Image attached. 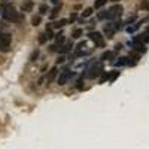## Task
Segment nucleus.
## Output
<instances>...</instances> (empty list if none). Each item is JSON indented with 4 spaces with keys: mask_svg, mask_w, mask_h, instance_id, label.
Returning a JSON list of instances; mask_svg holds the SVG:
<instances>
[{
    "mask_svg": "<svg viewBox=\"0 0 149 149\" xmlns=\"http://www.w3.org/2000/svg\"><path fill=\"white\" fill-rule=\"evenodd\" d=\"M2 15L6 21H12V22H19L21 21V15L19 12H17V9L12 5H5L2 9Z\"/></svg>",
    "mask_w": 149,
    "mask_h": 149,
    "instance_id": "obj_1",
    "label": "nucleus"
},
{
    "mask_svg": "<svg viewBox=\"0 0 149 149\" xmlns=\"http://www.w3.org/2000/svg\"><path fill=\"white\" fill-rule=\"evenodd\" d=\"M10 42H12V36L9 33L0 31V51L8 52L9 48H10Z\"/></svg>",
    "mask_w": 149,
    "mask_h": 149,
    "instance_id": "obj_2",
    "label": "nucleus"
},
{
    "mask_svg": "<svg viewBox=\"0 0 149 149\" xmlns=\"http://www.w3.org/2000/svg\"><path fill=\"white\" fill-rule=\"evenodd\" d=\"M122 6L121 5H113V6H110L107 9V17L106 19H115V18H119L121 14H122Z\"/></svg>",
    "mask_w": 149,
    "mask_h": 149,
    "instance_id": "obj_3",
    "label": "nucleus"
},
{
    "mask_svg": "<svg viewBox=\"0 0 149 149\" xmlns=\"http://www.w3.org/2000/svg\"><path fill=\"white\" fill-rule=\"evenodd\" d=\"M88 37H90V40H93L97 46H100V48L104 46V39H103L102 33H98V31H91V33L88 34Z\"/></svg>",
    "mask_w": 149,
    "mask_h": 149,
    "instance_id": "obj_4",
    "label": "nucleus"
},
{
    "mask_svg": "<svg viewBox=\"0 0 149 149\" xmlns=\"http://www.w3.org/2000/svg\"><path fill=\"white\" fill-rule=\"evenodd\" d=\"M70 78H72V72L69 69H64L63 72H60V76H58L57 82H58V85H66Z\"/></svg>",
    "mask_w": 149,
    "mask_h": 149,
    "instance_id": "obj_5",
    "label": "nucleus"
},
{
    "mask_svg": "<svg viewBox=\"0 0 149 149\" xmlns=\"http://www.w3.org/2000/svg\"><path fill=\"white\" fill-rule=\"evenodd\" d=\"M100 72H102V66H100V64H97V66H93V67L90 69V73H88V78H91V79L97 78L98 74H100Z\"/></svg>",
    "mask_w": 149,
    "mask_h": 149,
    "instance_id": "obj_6",
    "label": "nucleus"
},
{
    "mask_svg": "<svg viewBox=\"0 0 149 149\" xmlns=\"http://www.w3.org/2000/svg\"><path fill=\"white\" fill-rule=\"evenodd\" d=\"M33 6H34L33 0H26V2L21 5V10H22V12H31Z\"/></svg>",
    "mask_w": 149,
    "mask_h": 149,
    "instance_id": "obj_7",
    "label": "nucleus"
},
{
    "mask_svg": "<svg viewBox=\"0 0 149 149\" xmlns=\"http://www.w3.org/2000/svg\"><path fill=\"white\" fill-rule=\"evenodd\" d=\"M115 24H106V26H104V33L107 34V37H113V33H115Z\"/></svg>",
    "mask_w": 149,
    "mask_h": 149,
    "instance_id": "obj_8",
    "label": "nucleus"
},
{
    "mask_svg": "<svg viewBox=\"0 0 149 149\" xmlns=\"http://www.w3.org/2000/svg\"><path fill=\"white\" fill-rule=\"evenodd\" d=\"M55 76H57V67H52L51 70H49L48 76H46V84H48V85L52 84V81L55 79Z\"/></svg>",
    "mask_w": 149,
    "mask_h": 149,
    "instance_id": "obj_9",
    "label": "nucleus"
},
{
    "mask_svg": "<svg viewBox=\"0 0 149 149\" xmlns=\"http://www.w3.org/2000/svg\"><path fill=\"white\" fill-rule=\"evenodd\" d=\"M128 58V66H136V64H137L139 63V55L137 54H130V57H127Z\"/></svg>",
    "mask_w": 149,
    "mask_h": 149,
    "instance_id": "obj_10",
    "label": "nucleus"
},
{
    "mask_svg": "<svg viewBox=\"0 0 149 149\" xmlns=\"http://www.w3.org/2000/svg\"><path fill=\"white\" fill-rule=\"evenodd\" d=\"M72 48H73L72 42H67V43H64L63 46H61V49H60V52H61V54H66V52H69V51H70Z\"/></svg>",
    "mask_w": 149,
    "mask_h": 149,
    "instance_id": "obj_11",
    "label": "nucleus"
},
{
    "mask_svg": "<svg viewBox=\"0 0 149 149\" xmlns=\"http://www.w3.org/2000/svg\"><path fill=\"white\" fill-rule=\"evenodd\" d=\"M67 22H69L67 19H58V21H55V22L52 24V27H54V29H60V27H64Z\"/></svg>",
    "mask_w": 149,
    "mask_h": 149,
    "instance_id": "obj_12",
    "label": "nucleus"
},
{
    "mask_svg": "<svg viewBox=\"0 0 149 149\" xmlns=\"http://www.w3.org/2000/svg\"><path fill=\"white\" fill-rule=\"evenodd\" d=\"M55 43H57V45H60V46L64 43V34H63V33L55 34Z\"/></svg>",
    "mask_w": 149,
    "mask_h": 149,
    "instance_id": "obj_13",
    "label": "nucleus"
},
{
    "mask_svg": "<svg viewBox=\"0 0 149 149\" xmlns=\"http://www.w3.org/2000/svg\"><path fill=\"white\" fill-rule=\"evenodd\" d=\"M113 57H115V52H112V51H106V52H103L102 60H113Z\"/></svg>",
    "mask_w": 149,
    "mask_h": 149,
    "instance_id": "obj_14",
    "label": "nucleus"
},
{
    "mask_svg": "<svg viewBox=\"0 0 149 149\" xmlns=\"http://www.w3.org/2000/svg\"><path fill=\"white\" fill-rule=\"evenodd\" d=\"M106 3H107V0H95V2H94V9H100Z\"/></svg>",
    "mask_w": 149,
    "mask_h": 149,
    "instance_id": "obj_15",
    "label": "nucleus"
},
{
    "mask_svg": "<svg viewBox=\"0 0 149 149\" xmlns=\"http://www.w3.org/2000/svg\"><path fill=\"white\" fill-rule=\"evenodd\" d=\"M125 64H128V58L127 57H121L115 63V66H125Z\"/></svg>",
    "mask_w": 149,
    "mask_h": 149,
    "instance_id": "obj_16",
    "label": "nucleus"
},
{
    "mask_svg": "<svg viewBox=\"0 0 149 149\" xmlns=\"http://www.w3.org/2000/svg\"><path fill=\"white\" fill-rule=\"evenodd\" d=\"M119 76V72L118 70H113V72H112V73H109V78H107V81H110V82H113L116 78Z\"/></svg>",
    "mask_w": 149,
    "mask_h": 149,
    "instance_id": "obj_17",
    "label": "nucleus"
},
{
    "mask_svg": "<svg viewBox=\"0 0 149 149\" xmlns=\"http://www.w3.org/2000/svg\"><path fill=\"white\" fill-rule=\"evenodd\" d=\"M81 36H82V29H74V30H73V33H72L73 39H79Z\"/></svg>",
    "mask_w": 149,
    "mask_h": 149,
    "instance_id": "obj_18",
    "label": "nucleus"
},
{
    "mask_svg": "<svg viewBox=\"0 0 149 149\" xmlns=\"http://www.w3.org/2000/svg\"><path fill=\"white\" fill-rule=\"evenodd\" d=\"M40 21H42L40 15H36V17H33V18H31V24H33L34 27H37V26H39V24H40Z\"/></svg>",
    "mask_w": 149,
    "mask_h": 149,
    "instance_id": "obj_19",
    "label": "nucleus"
},
{
    "mask_svg": "<svg viewBox=\"0 0 149 149\" xmlns=\"http://www.w3.org/2000/svg\"><path fill=\"white\" fill-rule=\"evenodd\" d=\"M60 9H61V3L57 5V6L52 9V12H51V18H55V17H57V14H58V10H60Z\"/></svg>",
    "mask_w": 149,
    "mask_h": 149,
    "instance_id": "obj_20",
    "label": "nucleus"
},
{
    "mask_svg": "<svg viewBox=\"0 0 149 149\" xmlns=\"http://www.w3.org/2000/svg\"><path fill=\"white\" fill-rule=\"evenodd\" d=\"M91 14H93V8H86V9L82 12V17H84V18H86V17H90Z\"/></svg>",
    "mask_w": 149,
    "mask_h": 149,
    "instance_id": "obj_21",
    "label": "nucleus"
},
{
    "mask_svg": "<svg viewBox=\"0 0 149 149\" xmlns=\"http://www.w3.org/2000/svg\"><path fill=\"white\" fill-rule=\"evenodd\" d=\"M140 5H142V8H143L145 10L149 12V0H142V3H140Z\"/></svg>",
    "mask_w": 149,
    "mask_h": 149,
    "instance_id": "obj_22",
    "label": "nucleus"
},
{
    "mask_svg": "<svg viewBox=\"0 0 149 149\" xmlns=\"http://www.w3.org/2000/svg\"><path fill=\"white\" fill-rule=\"evenodd\" d=\"M39 12H40V14H46V12H48V6L46 5H42L39 8Z\"/></svg>",
    "mask_w": 149,
    "mask_h": 149,
    "instance_id": "obj_23",
    "label": "nucleus"
},
{
    "mask_svg": "<svg viewBox=\"0 0 149 149\" xmlns=\"http://www.w3.org/2000/svg\"><path fill=\"white\" fill-rule=\"evenodd\" d=\"M46 39H48L46 33H45V34H40V37H39V42H40V43H45V42H46Z\"/></svg>",
    "mask_w": 149,
    "mask_h": 149,
    "instance_id": "obj_24",
    "label": "nucleus"
},
{
    "mask_svg": "<svg viewBox=\"0 0 149 149\" xmlns=\"http://www.w3.org/2000/svg\"><path fill=\"white\" fill-rule=\"evenodd\" d=\"M37 55H39V51H37V49H36V51H34V52L31 54V57H30V60H31V61H34V60L37 58Z\"/></svg>",
    "mask_w": 149,
    "mask_h": 149,
    "instance_id": "obj_25",
    "label": "nucleus"
},
{
    "mask_svg": "<svg viewBox=\"0 0 149 149\" xmlns=\"http://www.w3.org/2000/svg\"><path fill=\"white\" fill-rule=\"evenodd\" d=\"M64 55H61V57H58V60H57V64H60V63H64Z\"/></svg>",
    "mask_w": 149,
    "mask_h": 149,
    "instance_id": "obj_26",
    "label": "nucleus"
},
{
    "mask_svg": "<svg viewBox=\"0 0 149 149\" xmlns=\"http://www.w3.org/2000/svg\"><path fill=\"white\" fill-rule=\"evenodd\" d=\"M76 18H78V17H76V14H72V15H70V19H69V21H70V22H73L74 19H76Z\"/></svg>",
    "mask_w": 149,
    "mask_h": 149,
    "instance_id": "obj_27",
    "label": "nucleus"
},
{
    "mask_svg": "<svg viewBox=\"0 0 149 149\" xmlns=\"http://www.w3.org/2000/svg\"><path fill=\"white\" fill-rule=\"evenodd\" d=\"M112 2H119V0H112Z\"/></svg>",
    "mask_w": 149,
    "mask_h": 149,
    "instance_id": "obj_28",
    "label": "nucleus"
},
{
    "mask_svg": "<svg viewBox=\"0 0 149 149\" xmlns=\"http://www.w3.org/2000/svg\"><path fill=\"white\" fill-rule=\"evenodd\" d=\"M0 12H2V10H0Z\"/></svg>",
    "mask_w": 149,
    "mask_h": 149,
    "instance_id": "obj_29",
    "label": "nucleus"
}]
</instances>
